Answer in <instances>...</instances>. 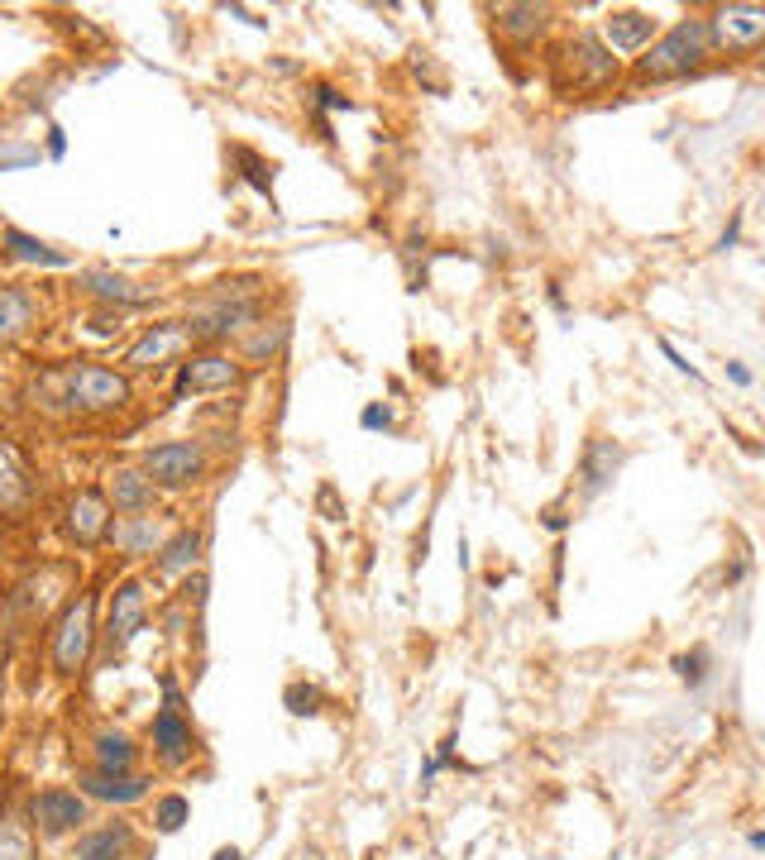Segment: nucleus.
I'll return each instance as SVG.
<instances>
[{"label": "nucleus", "mask_w": 765, "mask_h": 860, "mask_svg": "<svg viewBox=\"0 0 765 860\" xmlns=\"http://www.w3.org/2000/svg\"><path fill=\"white\" fill-rule=\"evenodd\" d=\"M708 48H713V39H708V20H679L665 39L651 43V53L641 58V77H651V82H660V77H684V72H694V67L708 58Z\"/></svg>", "instance_id": "obj_1"}, {"label": "nucleus", "mask_w": 765, "mask_h": 860, "mask_svg": "<svg viewBox=\"0 0 765 860\" xmlns=\"http://www.w3.org/2000/svg\"><path fill=\"white\" fill-rule=\"evenodd\" d=\"M708 39H713V48H722V53H751V48H761L765 43V5H746V0L722 5L718 15L708 20Z\"/></svg>", "instance_id": "obj_2"}, {"label": "nucleus", "mask_w": 765, "mask_h": 860, "mask_svg": "<svg viewBox=\"0 0 765 860\" xmlns=\"http://www.w3.org/2000/svg\"><path fill=\"white\" fill-rule=\"evenodd\" d=\"M201 469H206V454L192 440H168V445L144 454V478L163 483V488H187L201 478Z\"/></svg>", "instance_id": "obj_3"}, {"label": "nucleus", "mask_w": 765, "mask_h": 860, "mask_svg": "<svg viewBox=\"0 0 765 860\" xmlns=\"http://www.w3.org/2000/svg\"><path fill=\"white\" fill-rule=\"evenodd\" d=\"M91 607H96L91 598H77L63 612V622H58L53 660H58V669H63V674H77V669L87 665V655H91Z\"/></svg>", "instance_id": "obj_4"}, {"label": "nucleus", "mask_w": 765, "mask_h": 860, "mask_svg": "<svg viewBox=\"0 0 765 860\" xmlns=\"http://www.w3.org/2000/svg\"><path fill=\"white\" fill-rule=\"evenodd\" d=\"M67 392H72V402L87 411H110V407H125L130 402V383L120 378V373H110V368H77L72 378H67Z\"/></svg>", "instance_id": "obj_5"}, {"label": "nucleus", "mask_w": 765, "mask_h": 860, "mask_svg": "<svg viewBox=\"0 0 765 860\" xmlns=\"http://www.w3.org/2000/svg\"><path fill=\"white\" fill-rule=\"evenodd\" d=\"M240 383V364L230 354H192L177 373V397L187 392H225Z\"/></svg>", "instance_id": "obj_6"}, {"label": "nucleus", "mask_w": 765, "mask_h": 860, "mask_svg": "<svg viewBox=\"0 0 765 860\" xmlns=\"http://www.w3.org/2000/svg\"><path fill=\"white\" fill-rule=\"evenodd\" d=\"M163 693H168V708L153 717V746H158V755H163L168 765H182V760L192 755V727H187L182 712H177V688L163 684Z\"/></svg>", "instance_id": "obj_7"}, {"label": "nucleus", "mask_w": 765, "mask_h": 860, "mask_svg": "<svg viewBox=\"0 0 765 860\" xmlns=\"http://www.w3.org/2000/svg\"><path fill=\"white\" fill-rule=\"evenodd\" d=\"M34 822L44 827L48 837H63V832L87 822V803L72 794V789H44V794L34 798Z\"/></svg>", "instance_id": "obj_8"}, {"label": "nucleus", "mask_w": 765, "mask_h": 860, "mask_svg": "<svg viewBox=\"0 0 765 860\" xmlns=\"http://www.w3.org/2000/svg\"><path fill=\"white\" fill-rule=\"evenodd\" d=\"M192 344V325H177V321H163V325H153L144 340L130 349V359L125 364L134 368H149V364H163V359H173V354H182Z\"/></svg>", "instance_id": "obj_9"}, {"label": "nucleus", "mask_w": 765, "mask_h": 860, "mask_svg": "<svg viewBox=\"0 0 765 860\" xmlns=\"http://www.w3.org/2000/svg\"><path fill=\"white\" fill-rule=\"evenodd\" d=\"M144 626V588L139 583H120L115 588V602H110V650L134 641V631Z\"/></svg>", "instance_id": "obj_10"}, {"label": "nucleus", "mask_w": 765, "mask_h": 860, "mask_svg": "<svg viewBox=\"0 0 765 860\" xmlns=\"http://www.w3.org/2000/svg\"><path fill=\"white\" fill-rule=\"evenodd\" d=\"M67 531H72V540L77 545H96V540L110 536V507L101 493H82L77 502H72V512H67Z\"/></svg>", "instance_id": "obj_11"}, {"label": "nucleus", "mask_w": 765, "mask_h": 860, "mask_svg": "<svg viewBox=\"0 0 765 860\" xmlns=\"http://www.w3.org/2000/svg\"><path fill=\"white\" fill-rule=\"evenodd\" d=\"M29 502V469L15 445L0 440V512H20Z\"/></svg>", "instance_id": "obj_12"}, {"label": "nucleus", "mask_w": 765, "mask_h": 860, "mask_svg": "<svg viewBox=\"0 0 765 860\" xmlns=\"http://www.w3.org/2000/svg\"><path fill=\"white\" fill-rule=\"evenodd\" d=\"M82 794L101 798V803H134V798H144V779L96 770V774H82Z\"/></svg>", "instance_id": "obj_13"}, {"label": "nucleus", "mask_w": 765, "mask_h": 860, "mask_svg": "<svg viewBox=\"0 0 765 860\" xmlns=\"http://www.w3.org/2000/svg\"><path fill=\"white\" fill-rule=\"evenodd\" d=\"M617 469H622V450L612 440H589V450H584V493L589 497L603 493Z\"/></svg>", "instance_id": "obj_14"}, {"label": "nucleus", "mask_w": 765, "mask_h": 860, "mask_svg": "<svg viewBox=\"0 0 765 860\" xmlns=\"http://www.w3.org/2000/svg\"><path fill=\"white\" fill-rule=\"evenodd\" d=\"M656 34V20L651 15H641V10H617V15H608V43L612 48H641V43Z\"/></svg>", "instance_id": "obj_15"}, {"label": "nucleus", "mask_w": 765, "mask_h": 860, "mask_svg": "<svg viewBox=\"0 0 765 860\" xmlns=\"http://www.w3.org/2000/svg\"><path fill=\"white\" fill-rule=\"evenodd\" d=\"M130 827H101V832H87L77 841V860H125L130 851Z\"/></svg>", "instance_id": "obj_16"}, {"label": "nucleus", "mask_w": 765, "mask_h": 860, "mask_svg": "<svg viewBox=\"0 0 765 860\" xmlns=\"http://www.w3.org/2000/svg\"><path fill=\"white\" fill-rule=\"evenodd\" d=\"M0 244L20 258V263H44V268H63V263H67V254L48 249L44 239H29L24 230H15V225H10V230H0Z\"/></svg>", "instance_id": "obj_17"}, {"label": "nucleus", "mask_w": 765, "mask_h": 860, "mask_svg": "<svg viewBox=\"0 0 765 860\" xmlns=\"http://www.w3.org/2000/svg\"><path fill=\"white\" fill-rule=\"evenodd\" d=\"M110 497H115V512H144V507L153 502V483L144 478V473L120 469V473H115V488H110Z\"/></svg>", "instance_id": "obj_18"}, {"label": "nucleus", "mask_w": 765, "mask_h": 860, "mask_svg": "<svg viewBox=\"0 0 765 860\" xmlns=\"http://www.w3.org/2000/svg\"><path fill=\"white\" fill-rule=\"evenodd\" d=\"M34 321V301L15 292V287H0V340H15L24 335V325Z\"/></svg>", "instance_id": "obj_19"}, {"label": "nucleus", "mask_w": 765, "mask_h": 860, "mask_svg": "<svg viewBox=\"0 0 765 860\" xmlns=\"http://www.w3.org/2000/svg\"><path fill=\"white\" fill-rule=\"evenodd\" d=\"M96 760H101V770H110V774H130V765H134L130 736H120V731H101V736H96Z\"/></svg>", "instance_id": "obj_20"}, {"label": "nucleus", "mask_w": 765, "mask_h": 860, "mask_svg": "<svg viewBox=\"0 0 765 860\" xmlns=\"http://www.w3.org/2000/svg\"><path fill=\"white\" fill-rule=\"evenodd\" d=\"M197 550H201V536H197V531H177V536L163 545V555H158V569H163V574H182V569H192Z\"/></svg>", "instance_id": "obj_21"}, {"label": "nucleus", "mask_w": 765, "mask_h": 860, "mask_svg": "<svg viewBox=\"0 0 765 860\" xmlns=\"http://www.w3.org/2000/svg\"><path fill=\"white\" fill-rule=\"evenodd\" d=\"M498 24H503L512 39H531V34H541L546 10H541V5H503V10H498Z\"/></svg>", "instance_id": "obj_22"}, {"label": "nucleus", "mask_w": 765, "mask_h": 860, "mask_svg": "<svg viewBox=\"0 0 765 860\" xmlns=\"http://www.w3.org/2000/svg\"><path fill=\"white\" fill-rule=\"evenodd\" d=\"M115 540L125 545V555H149L153 545H158V521L139 516L134 526H115Z\"/></svg>", "instance_id": "obj_23"}, {"label": "nucleus", "mask_w": 765, "mask_h": 860, "mask_svg": "<svg viewBox=\"0 0 765 860\" xmlns=\"http://www.w3.org/2000/svg\"><path fill=\"white\" fill-rule=\"evenodd\" d=\"M569 53L584 63L589 82H603V77H612V53L598 39H574V48H569Z\"/></svg>", "instance_id": "obj_24"}, {"label": "nucleus", "mask_w": 765, "mask_h": 860, "mask_svg": "<svg viewBox=\"0 0 765 860\" xmlns=\"http://www.w3.org/2000/svg\"><path fill=\"white\" fill-rule=\"evenodd\" d=\"M87 287L96 292V297L120 301V306H139V301H144V292H134V282L110 278V273H87Z\"/></svg>", "instance_id": "obj_25"}, {"label": "nucleus", "mask_w": 765, "mask_h": 860, "mask_svg": "<svg viewBox=\"0 0 765 860\" xmlns=\"http://www.w3.org/2000/svg\"><path fill=\"white\" fill-rule=\"evenodd\" d=\"M187 813H192V808H187V798L168 794L163 803H158V817H153V822H158V832H177V827L187 822Z\"/></svg>", "instance_id": "obj_26"}, {"label": "nucleus", "mask_w": 765, "mask_h": 860, "mask_svg": "<svg viewBox=\"0 0 765 860\" xmlns=\"http://www.w3.org/2000/svg\"><path fill=\"white\" fill-rule=\"evenodd\" d=\"M34 851H29V837H24L20 827H5L0 832V860H29Z\"/></svg>", "instance_id": "obj_27"}, {"label": "nucleus", "mask_w": 765, "mask_h": 860, "mask_svg": "<svg viewBox=\"0 0 765 860\" xmlns=\"http://www.w3.org/2000/svg\"><path fill=\"white\" fill-rule=\"evenodd\" d=\"M703 665H708V650H694V655H679L675 660L679 679H689V684H703Z\"/></svg>", "instance_id": "obj_28"}, {"label": "nucleus", "mask_w": 765, "mask_h": 860, "mask_svg": "<svg viewBox=\"0 0 765 860\" xmlns=\"http://www.w3.org/2000/svg\"><path fill=\"white\" fill-rule=\"evenodd\" d=\"M660 354H665V359H670V364H675L679 373H689V378H699V368L689 364V359H684V354H679V349H675V344H670V340H660Z\"/></svg>", "instance_id": "obj_29"}, {"label": "nucleus", "mask_w": 765, "mask_h": 860, "mask_svg": "<svg viewBox=\"0 0 765 860\" xmlns=\"http://www.w3.org/2000/svg\"><path fill=\"white\" fill-rule=\"evenodd\" d=\"M287 703H292V712H316L311 708V703H316V688H292Z\"/></svg>", "instance_id": "obj_30"}, {"label": "nucleus", "mask_w": 765, "mask_h": 860, "mask_svg": "<svg viewBox=\"0 0 765 860\" xmlns=\"http://www.w3.org/2000/svg\"><path fill=\"white\" fill-rule=\"evenodd\" d=\"M364 426H369V430H388V426H393V411H388V407H369V411H364Z\"/></svg>", "instance_id": "obj_31"}, {"label": "nucleus", "mask_w": 765, "mask_h": 860, "mask_svg": "<svg viewBox=\"0 0 765 860\" xmlns=\"http://www.w3.org/2000/svg\"><path fill=\"white\" fill-rule=\"evenodd\" d=\"M737 230H742V220H732V225H727V235L718 239V249H732V244H737Z\"/></svg>", "instance_id": "obj_32"}, {"label": "nucleus", "mask_w": 765, "mask_h": 860, "mask_svg": "<svg viewBox=\"0 0 765 860\" xmlns=\"http://www.w3.org/2000/svg\"><path fill=\"white\" fill-rule=\"evenodd\" d=\"M727 373H732V383H742V387H746V383H751V373H746V368H742V364H727Z\"/></svg>", "instance_id": "obj_33"}, {"label": "nucleus", "mask_w": 765, "mask_h": 860, "mask_svg": "<svg viewBox=\"0 0 765 860\" xmlns=\"http://www.w3.org/2000/svg\"><path fill=\"white\" fill-rule=\"evenodd\" d=\"M216 860H240V851H235V846H225V851H216Z\"/></svg>", "instance_id": "obj_34"}, {"label": "nucleus", "mask_w": 765, "mask_h": 860, "mask_svg": "<svg viewBox=\"0 0 765 860\" xmlns=\"http://www.w3.org/2000/svg\"><path fill=\"white\" fill-rule=\"evenodd\" d=\"M751 846H761V851H765V832H756V837H751Z\"/></svg>", "instance_id": "obj_35"}]
</instances>
